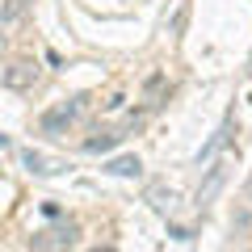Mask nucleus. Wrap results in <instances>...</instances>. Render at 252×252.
Instances as JSON below:
<instances>
[{"mask_svg": "<svg viewBox=\"0 0 252 252\" xmlns=\"http://www.w3.org/2000/svg\"><path fill=\"white\" fill-rule=\"evenodd\" d=\"M248 198H252V185H248Z\"/></svg>", "mask_w": 252, "mask_h": 252, "instance_id": "f8f14e48", "label": "nucleus"}, {"mask_svg": "<svg viewBox=\"0 0 252 252\" xmlns=\"http://www.w3.org/2000/svg\"><path fill=\"white\" fill-rule=\"evenodd\" d=\"M76 235H80V223H51L30 235V244H34V252H67Z\"/></svg>", "mask_w": 252, "mask_h": 252, "instance_id": "f257e3e1", "label": "nucleus"}, {"mask_svg": "<svg viewBox=\"0 0 252 252\" xmlns=\"http://www.w3.org/2000/svg\"><path fill=\"white\" fill-rule=\"evenodd\" d=\"M4 51H9V42H4V34H0V59H4Z\"/></svg>", "mask_w": 252, "mask_h": 252, "instance_id": "9d476101", "label": "nucleus"}, {"mask_svg": "<svg viewBox=\"0 0 252 252\" xmlns=\"http://www.w3.org/2000/svg\"><path fill=\"white\" fill-rule=\"evenodd\" d=\"M21 160L30 164V172H38V177H55V172L63 168L59 160H46L42 152H34V147H30V152H21Z\"/></svg>", "mask_w": 252, "mask_h": 252, "instance_id": "423d86ee", "label": "nucleus"}, {"mask_svg": "<svg viewBox=\"0 0 252 252\" xmlns=\"http://www.w3.org/2000/svg\"><path fill=\"white\" fill-rule=\"evenodd\" d=\"M223 177H227V164H215V168L206 172V181H202V189H198V210H206L210 202H215V193L223 189Z\"/></svg>", "mask_w": 252, "mask_h": 252, "instance_id": "39448f33", "label": "nucleus"}, {"mask_svg": "<svg viewBox=\"0 0 252 252\" xmlns=\"http://www.w3.org/2000/svg\"><path fill=\"white\" fill-rule=\"evenodd\" d=\"M93 252H109V248H93Z\"/></svg>", "mask_w": 252, "mask_h": 252, "instance_id": "9b49d317", "label": "nucleus"}, {"mask_svg": "<svg viewBox=\"0 0 252 252\" xmlns=\"http://www.w3.org/2000/svg\"><path fill=\"white\" fill-rule=\"evenodd\" d=\"M118 143H122V135H118V130H105V135L89 139V143H84V152H89V156H101V152H109V147H118Z\"/></svg>", "mask_w": 252, "mask_h": 252, "instance_id": "6e6552de", "label": "nucleus"}, {"mask_svg": "<svg viewBox=\"0 0 252 252\" xmlns=\"http://www.w3.org/2000/svg\"><path fill=\"white\" fill-rule=\"evenodd\" d=\"M80 105H84V97H67V101H59V105H51V109L42 114V130H46V135H59L63 126L76 122Z\"/></svg>", "mask_w": 252, "mask_h": 252, "instance_id": "f03ea898", "label": "nucleus"}, {"mask_svg": "<svg viewBox=\"0 0 252 252\" xmlns=\"http://www.w3.org/2000/svg\"><path fill=\"white\" fill-rule=\"evenodd\" d=\"M147 198H152V206H172V189H164V185H152V189H147Z\"/></svg>", "mask_w": 252, "mask_h": 252, "instance_id": "1a4fd4ad", "label": "nucleus"}, {"mask_svg": "<svg viewBox=\"0 0 252 252\" xmlns=\"http://www.w3.org/2000/svg\"><path fill=\"white\" fill-rule=\"evenodd\" d=\"M109 172L114 177H139L143 164H139V156H118V160H109Z\"/></svg>", "mask_w": 252, "mask_h": 252, "instance_id": "0eeeda50", "label": "nucleus"}, {"mask_svg": "<svg viewBox=\"0 0 252 252\" xmlns=\"http://www.w3.org/2000/svg\"><path fill=\"white\" fill-rule=\"evenodd\" d=\"M0 84L9 93H30L38 84V63H30V59H17V63H9L4 67V76H0Z\"/></svg>", "mask_w": 252, "mask_h": 252, "instance_id": "7ed1b4c3", "label": "nucleus"}, {"mask_svg": "<svg viewBox=\"0 0 252 252\" xmlns=\"http://www.w3.org/2000/svg\"><path fill=\"white\" fill-rule=\"evenodd\" d=\"M30 9H34V0H0V30L21 26L30 17Z\"/></svg>", "mask_w": 252, "mask_h": 252, "instance_id": "20e7f679", "label": "nucleus"}]
</instances>
